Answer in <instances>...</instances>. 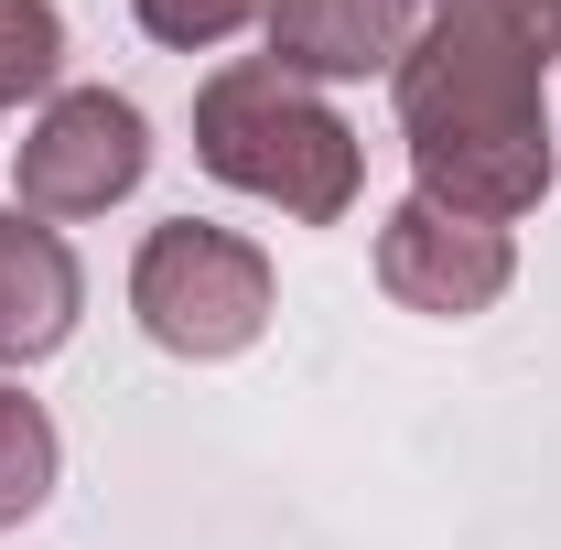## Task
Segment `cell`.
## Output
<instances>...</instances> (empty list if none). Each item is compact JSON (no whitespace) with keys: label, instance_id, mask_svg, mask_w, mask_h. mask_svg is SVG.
<instances>
[{"label":"cell","instance_id":"cell-8","mask_svg":"<svg viewBox=\"0 0 561 550\" xmlns=\"http://www.w3.org/2000/svg\"><path fill=\"white\" fill-rule=\"evenodd\" d=\"M55 421H44V400H22L11 378H0V529H22L44 496H55Z\"/></svg>","mask_w":561,"mask_h":550},{"label":"cell","instance_id":"cell-1","mask_svg":"<svg viewBox=\"0 0 561 550\" xmlns=\"http://www.w3.org/2000/svg\"><path fill=\"white\" fill-rule=\"evenodd\" d=\"M551 66H561V0H443L432 33L389 66L411 173L443 216L507 227L551 195Z\"/></svg>","mask_w":561,"mask_h":550},{"label":"cell","instance_id":"cell-7","mask_svg":"<svg viewBox=\"0 0 561 550\" xmlns=\"http://www.w3.org/2000/svg\"><path fill=\"white\" fill-rule=\"evenodd\" d=\"M260 22L280 76H378L411 55V0H271Z\"/></svg>","mask_w":561,"mask_h":550},{"label":"cell","instance_id":"cell-9","mask_svg":"<svg viewBox=\"0 0 561 550\" xmlns=\"http://www.w3.org/2000/svg\"><path fill=\"white\" fill-rule=\"evenodd\" d=\"M55 76H66V11L55 0H0V108L55 98Z\"/></svg>","mask_w":561,"mask_h":550},{"label":"cell","instance_id":"cell-6","mask_svg":"<svg viewBox=\"0 0 561 550\" xmlns=\"http://www.w3.org/2000/svg\"><path fill=\"white\" fill-rule=\"evenodd\" d=\"M76 302H87V271L76 249L44 227V216L0 206V367H33L76 335Z\"/></svg>","mask_w":561,"mask_h":550},{"label":"cell","instance_id":"cell-5","mask_svg":"<svg viewBox=\"0 0 561 550\" xmlns=\"http://www.w3.org/2000/svg\"><path fill=\"white\" fill-rule=\"evenodd\" d=\"M507 280H518V249H507V227L443 216L432 195H411V206L378 216V291H389L400 313L465 324V313H486Z\"/></svg>","mask_w":561,"mask_h":550},{"label":"cell","instance_id":"cell-2","mask_svg":"<svg viewBox=\"0 0 561 550\" xmlns=\"http://www.w3.org/2000/svg\"><path fill=\"white\" fill-rule=\"evenodd\" d=\"M195 162H206L216 184L280 206L291 227H335V216L356 206V184H367L356 130L302 76H280L271 55H260V66H216L206 87H195Z\"/></svg>","mask_w":561,"mask_h":550},{"label":"cell","instance_id":"cell-10","mask_svg":"<svg viewBox=\"0 0 561 550\" xmlns=\"http://www.w3.org/2000/svg\"><path fill=\"white\" fill-rule=\"evenodd\" d=\"M140 33L151 44H173V55H206V44H227L249 11H271V0H130Z\"/></svg>","mask_w":561,"mask_h":550},{"label":"cell","instance_id":"cell-3","mask_svg":"<svg viewBox=\"0 0 561 550\" xmlns=\"http://www.w3.org/2000/svg\"><path fill=\"white\" fill-rule=\"evenodd\" d=\"M130 313L140 335L162 345V356H238V345H260L271 324V260L238 238V227H206V216H173V227H151L130 260Z\"/></svg>","mask_w":561,"mask_h":550},{"label":"cell","instance_id":"cell-4","mask_svg":"<svg viewBox=\"0 0 561 550\" xmlns=\"http://www.w3.org/2000/svg\"><path fill=\"white\" fill-rule=\"evenodd\" d=\"M151 173V119L119 87H66L22 140V216H108Z\"/></svg>","mask_w":561,"mask_h":550}]
</instances>
